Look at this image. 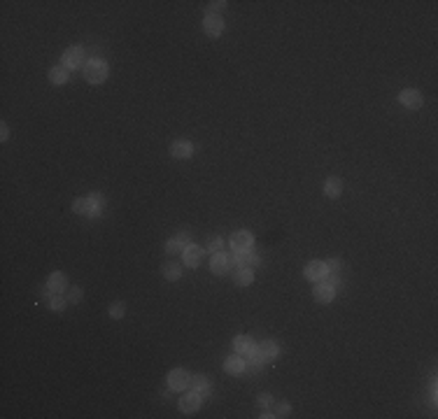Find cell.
Here are the masks:
<instances>
[{"label":"cell","instance_id":"6da1fadb","mask_svg":"<svg viewBox=\"0 0 438 419\" xmlns=\"http://www.w3.org/2000/svg\"><path fill=\"white\" fill-rule=\"evenodd\" d=\"M84 77H87L89 84H100L107 77V63L100 61V58H91L84 68Z\"/></svg>","mask_w":438,"mask_h":419},{"label":"cell","instance_id":"7a4b0ae2","mask_svg":"<svg viewBox=\"0 0 438 419\" xmlns=\"http://www.w3.org/2000/svg\"><path fill=\"white\" fill-rule=\"evenodd\" d=\"M189 377L191 375L187 373L185 368H175V370H170V375H168V387L175 391H182L185 387H189Z\"/></svg>","mask_w":438,"mask_h":419},{"label":"cell","instance_id":"3957f363","mask_svg":"<svg viewBox=\"0 0 438 419\" xmlns=\"http://www.w3.org/2000/svg\"><path fill=\"white\" fill-rule=\"evenodd\" d=\"M61 61H63V68L65 70H75L82 65V61H84V54H82L80 47H70V49H65L63 56H61Z\"/></svg>","mask_w":438,"mask_h":419},{"label":"cell","instance_id":"277c9868","mask_svg":"<svg viewBox=\"0 0 438 419\" xmlns=\"http://www.w3.org/2000/svg\"><path fill=\"white\" fill-rule=\"evenodd\" d=\"M398 100H401V105H406L408 109H420L422 103H424V98H422V93L417 91V89H406V91L398 93Z\"/></svg>","mask_w":438,"mask_h":419},{"label":"cell","instance_id":"5b68a950","mask_svg":"<svg viewBox=\"0 0 438 419\" xmlns=\"http://www.w3.org/2000/svg\"><path fill=\"white\" fill-rule=\"evenodd\" d=\"M231 247H233V252H249V247H252V233H247V231L233 233L231 236Z\"/></svg>","mask_w":438,"mask_h":419},{"label":"cell","instance_id":"8992f818","mask_svg":"<svg viewBox=\"0 0 438 419\" xmlns=\"http://www.w3.org/2000/svg\"><path fill=\"white\" fill-rule=\"evenodd\" d=\"M203 28H205V33H208L210 37H219V35L224 33V21H222L219 14H208L205 21H203Z\"/></svg>","mask_w":438,"mask_h":419},{"label":"cell","instance_id":"52a82bcc","mask_svg":"<svg viewBox=\"0 0 438 419\" xmlns=\"http://www.w3.org/2000/svg\"><path fill=\"white\" fill-rule=\"evenodd\" d=\"M334 296H336V289H334V284H331V282L319 280L317 284H315V298H317L319 303H331V300H334Z\"/></svg>","mask_w":438,"mask_h":419},{"label":"cell","instance_id":"ba28073f","mask_svg":"<svg viewBox=\"0 0 438 419\" xmlns=\"http://www.w3.org/2000/svg\"><path fill=\"white\" fill-rule=\"evenodd\" d=\"M201 394H198V391H194L191 389L189 394H185V396L179 398V410H182V412H194V410H198L201 408Z\"/></svg>","mask_w":438,"mask_h":419},{"label":"cell","instance_id":"9c48e42d","mask_svg":"<svg viewBox=\"0 0 438 419\" xmlns=\"http://www.w3.org/2000/svg\"><path fill=\"white\" fill-rule=\"evenodd\" d=\"M72 210H75L77 214H82V217H91V214H96V198H77L75 205H72Z\"/></svg>","mask_w":438,"mask_h":419},{"label":"cell","instance_id":"30bf717a","mask_svg":"<svg viewBox=\"0 0 438 419\" xmlns=\"http://www.w3.org/2000/svg\"><path fill=\"white\" fill-rule=\"evenodd\" d=\"M324 275H326V263H324V261H310V263L306 265V277L310 282L324 280Z\"/></svg>","mask_w":438,"mask_h":419},{"label":"cell","instance_id":"8fae6325","mask_svg":"<svg viewBox=\"0 0 438 419\" xmlns=\"http://www.w3.org/2000/svg\"><path fill=\"white\" fill-rule=\"evenodd\" d=\"M231 263H229V256L222 252L212 254V261H210V270H212L214 275H224V273H229Z\"/></svg>","mask_w":438,"mask_h":419},{"label":"cell","instance_id":"7c38bea8","mask_svg":"<svg viewBox=\"0 0 438 419\" xmlns=\"http://www.w3.org/2000/svg\"><path fill=\"white\" fill-rule=\"evenodd\" d=\"M189 245H191V242H189V236H187V233H177L173 240H168L166 252H168V254H179L182 249L189 247Z\"/></svg>","mask_w":438,"mask_h":419},{"label":"cell","instance_id":"4fadbf2b","mask_svg":"<svg viewBox=\"0 0 438 419\" xmlns=\"http://www.w3.org/2000/svg\"><path fill=\"white\" fill-rule=\"evenodd\" d=\"M203 258V249L196 247V245H189V247L185 249V263L189 265V268H196L198 263H201Z\"/></svg>","mask_w":438,"mask_h":419},{"label":"cell","instance_id":"5bb4252c","mask_svg":"<svg viewBox=\"0 0 438 419\" xmlns=\"http://www.w3.org/2000/svg\"><path fill=\"white\" fill-rule=\"evenodd\" d=\"M191 142H187V140H177V142H173V147H170V154L175 156V159H189L191 156Z\"/></svg>","mask_w":438,"mask_h":419},{"label":"cell","instance_id":"9a60e30c","mask_svg":"<svg viewBox=\"0 0 438 419\" xmlns=\"http://www.w3.org/2000/svg\"><path fill=\"white\" fill-rule=\"evenodd\" d=\"M277 354H280V350H277V345L273 340H266V342L259 345V356L264 361H273Z\"/></svg>","mask_w":438,"mask_h":419},{"label":"cell","instance_id":"2e32d148","mask_svg":"<svg viewBox=\"0 0 438 419\" xmlns=\"http://www.w3.org/2000/svg\"><path fill=\"white\" fill-rule=\"evenodd\" d=\"M47 287H49V291L61 293L65 289V275L63 273H52V275L47 277Z\"/></svg>","mask_w":438,"mask_h":419},{"label":"cell","instance_id":"e0dca14e","mask_svg":"<svg viewBox=\"0 0 438 419\" xmlns=\"http://www.w3.org/2000/svg\"><path fill=\"white\" fill-rule=\"evenodd\" d=\"M224 370L231 375H240L245 370V359H238V356H229L224 361Z\"/></svg>","mask_w":438,"mask_h":419},{"label":"cell","instance_id":"ac0fdd59","mask_svg":"<svg viewBox=\"0 0 438 419\" xmlns=\"http://www.w3.org/2000/svg\"><path fill=\"white\" fill-rule=\"evenodd\" d=\"M233 280H236L238 287H247V284H252V280H254L252 268H238L236 273H233Z\"/></svg>","mask_w":438,"mask_h":419},{"label":"cell","instance_id":"d6986e66","mask_svg":"<svg viewBox=\"0 0 438 419\" xmlns=\"http://www.w3.org/2000/svg\"><path fill=\"white\" fill-rule=\"evenodd\" d=\"M233 347H236L238 354H245V356H247L249 352H254V345H252V340H249L247 335H238V338L233 340Z\"/></svg>","mask_w":438,"mask_h":419},{"label":"cell","instance_id":"ffe728a7","mask_svg":"<svg viewBox=\"0 0 438 419\" xmlns=\"http://www.w3.org/2000/svg\"><path fill=\"white\" fill-rule=\"evenodd\" d=\"M340 189H343V184H340L338 177H328L326 184H324V194H326L328 198H338V196H340Z\"/></svg>","mask_w":438,"mask_h":419},{"label":"cell","instance_id":"44dd1931","mask_svg":"<svg viewBox=\"0 0 438 419\" xmlns=\"http://www.w3.org/2000/svg\"><path fill=\"white\" fill-rule=\"evenodd\" d=\"M49 80H52V84H65L68 82V70L63 68V65H56V68L49 70Z\"/></svg>","mask_w":438,"mask_h":419},{"label":"cell","instance_id":"7402d4cb","mask_svg":"<svg viewBox=\"0 0 438 419\" xmlns=\"http://www.w3.org/2000/svg\"><path fill=\"white\" fill-rule=\"evenodd\" d=\"M189 387L194 391H198L201 396H205V394H208V379L203 377V375H194V377H189Z\"/></svg>","mask_w":438,"mask_h":419},{"label":"cell","instance_id":"603a6c76","mask_svg":"<svg viewBox=\"0 0 438 419\" xmlns=\"http://www.w3.org/2000/svg\"><path fill=\"white\" fill-rule=\"evenodd\" d=\"M163 277H166V280H177L179 277V265L177 263H166L163 265Z\"/></svg>","mask_w":438,"mask_h":419},{"label":"cell","instance_id":"cb8c5ba5","mask_svg":"<svg viewBox=\"0 0 438 419\" xmlns=\"http://www.w3.org/2000/svg\"><path fill=\"white\" fill-rule=\"evenodd\" d=\"M289 403H280V405H273V417H287L289 414Z\"/></svg>","mask_w":438,"mask_h":419},{"label":"cell","instance_id":"d4e9b609","mask_svg":"<svg viewBox=\"0 0 438 419\" xmlns=\"http://www.w3.org/2000/svg\"><path fill=\"white\" fill-rule=\"evenodd\" d=\"M208 249L212 254H217V252H222V238H217V236H212L208 240Z\"/></svg>","mask_w":438,"mask_h":419},{"label":"cell","instance_id":"484cf974","mask_svg":"<svg viewBox=\"0 0 438 419\" xmlns=\"http://www.w3.org/2000/svg\"><path fill=\"white\" fill-rule=\"evenodd\" d=\"M49 308H52V310H56V312H61L65 308V300L63 298H58V296H54L52 300H49Z\"/></svg>","mask_w":438,"mask_h":419},{"label":"cell","instance_id":"4316f807","mask_svg":"<svg viewBox=\"0 0 438 419\" xmlns=\"http://www.w3.org/2000/svg\"><path fill=\"white\" fill-rule=\"evenodd\" d=\"M110 315L115 317V319H119V317L124 315V303H115V305H112V310H110Z\"/></svg>","mask_w":438,"mask_h":419},{"label":"cell","instance_id":"83f0119b","mask_svg":"<svg viewBox=\"0 0 438 419\" xmlns=\"http://www.w3.org/2000/svg\"><path fill=\"white\" fill-rule=\"evenodd\" d=\"M259 405H261L264 410H266V408H271V396H268V394H264V396L259 398Z\"/></svg>","mask_w":438,"mask_h":419},{"label":"cell","instance_id":"f1b7e54d","mask_svg":"<svg viewBox=\"0 0 438 419\" xmlns=\"http://www.w3.org/2000/svg\"><path fill=\"white\" fill-rule=\"evenodd\" d=\"M80 298H82V291L80 289H72V293H70V303H77Z\"/></svg>","mask_w":438,"mask_h":419},{"label":"cell","instance_id":"f546056e","mask_svg":"<svg viewBox=\"0 0 438 419\" xmlns=\"http://www.w3.org/2000/svg\"><path fill=\"white\" fill-rule=\"evenodd\" d=\"M338 268H340V261H338V258H334V261H328V263H326V270H334V273H336Z\"/></svg>","mask_w":438,"mask_h":419},{"label":"cell","instance_id":"4dcf8cb0","mask_svg":"<svg viewBox=\"0 0 438 419\" xmlns=\"http://www.w3.org/2000/svg\"><path fill=\"white\" fill-rule=\"evenodd\" d=\"M224 5H226V3H222V0H219V3H210V12H212V14H214V12H219V10H222V7H224Z\"/></svg>","mask_w":438,"mask_h":419},{"label":"cell","instance_id":"1f68e13d","mask_svg":"<svg viewBox=\"0 0 438 419\" xmlns=\"http://www.w3.org/2000/svg\"><path fill=\"white\" fill-rule=\"evenodd\" d=\"M0 133H3V135H0V138H3V142H5V140L10 138V128H7L5 124H3V126H0Z\"/></svg>","mask_w":438,"mask_h":419}]
</instances>
